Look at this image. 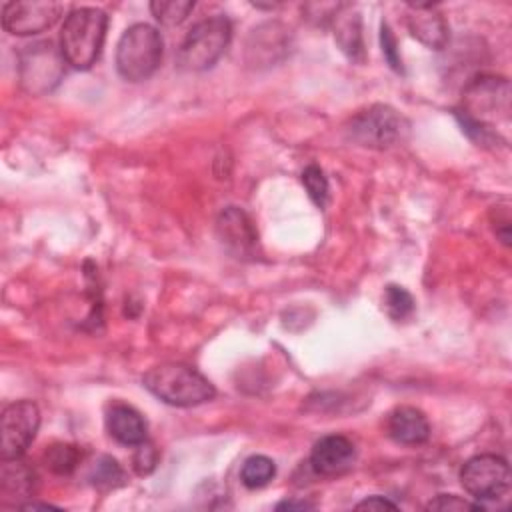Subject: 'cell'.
<instances>
[{"instance_id": "26", "label": "cell", "mask_w": 512, "mask_h": 512, "mask_svg": "<svg viewBox=\"0 0 512 512\" xmlns=\"http://www.w3.org/2000/svg\"><path fill=\"white\" fill-rule=\"evenodd\" d=\"M380 42H382V54L384 58L388 60V64L394 68V70H402V60H400V54L396 50V38L390 30V26L386 22H382V28H380Z\"/></svg>"}, {"instance_id": "15", "label": "cell", "mask_w": 512, "mask_h": 512, "mask_svg": "<svg viewBox=\"0 0 512 512\" xmlns=\"http://www.w3.org/2000/svg\"><path fill=\"white\" fill-rule=\"evenodd\" d=\"M106 430L116 442L124 446H138L140 442L146 440L148 428L146 420L136 408L122 402H114L106 412Z\"/></svg>"}, {"instance_id": "17", "label": "cell", "mask_w": 512, "mask_h": 512, "mask_svg": "<svg viewBox=\"0 0 512 512\" xmlns=\"http://www.w3.org/2000/svg\"><path fill=\"white\" fill-rule=\"evenodd\" d=\"M334 38L340 50L356 62L364 60V38H362V20L360 14L352 8L348 12L334 14Z\"/></svg>"}, {"instance_id": "11", "label": "cell", "mask_w": 512, "mask_h": 512, "mask_svg": "<svg viewBox=\"0 0 512 512\" xmlns=\"http://www.w3.org/2000/svg\"><path fill=\"white\" fill-rule=\"evenodd\" d=\"M60 58L52 42L26 46L20 54V80L30 92H46L60 80Z\"/></svg>"}, {"instance_id": "14", "label": "cell", "mask_w": 512, "mask_h": 512, "mask_svg": "<svg viewBox=\"0 0 512 512\" xmlns=\"http://www.w3.org/2000/svg\"><path fill=\"white\" fill-rule=\"evenodd\" d=\"M388 436L406 446H416L428 440L430 436V424L422 410L414 406H398L388 414L386 420Z\"/></svg>"}, {"instance_id": "4", "label": "cell", "mask_w": 512, "mask_h": 512, "mask_svg": "<svg viewBox=\"0 0 512 512\" xmlns=\"http://www.w3.org/2000/svg\"><path fill=\"white\" fill-rule=\"evenodd\" d=\"M162 36L150 24H132L116 44V70L128 82L148 80L162 62Z\"/></svg>"}, {"instance_id": "12", "label": "cell", "mask_w": 512, "mask_h": 512, "mask_svg": "<svg viewBox=\"0 0 512 512\" xmlns=\"http://www.w3.org/2000/svg\"><path fill=\"white\" fill-rule=\"evenodd\" d=\"M356 460V448L352 440L340 434H328L320 438L310 452V466L320 476H338L346 472Z\"/></svg>"}, {"instance_id": "18", "label": "cell", "mask_w": 512, "mask_h": 512, "mask_svg": "<svg viewBox=\"0 0 512 512\" xmlns=\"http://www.w3.org/2000/svg\"><path fill=\"white\" fill-rule=\"evenodd\" d=\"M276 476V464L268 456L254 454L244 460L242 470H240V480L246 488L256 490L266 486L272 478Z\"/></svg>"}, {"instance_id": "10", "label": "cell", "mask_w": 512, "mask_h": 512, "mask_svg": "<svg viewBox=\"0 0 512 512\" xmlns=\"http://www.w3.org/2000/svg\"><path fill=\"white\" fill-rule=\"evenodd\" d=\"M216 236L222 248L238 260L258 256V232L252 218L238 206H226L216 218Z\"/></svg>"}, {"instance_id": "27", "label": "cell", "mask_w": 512, "mask_h": 512, "mask_svg": "<svg viewBox=\"0 0 512 512\" xmlns=\"http://www.w3.org/2000/svg\"><path fill=\"white\" fill-rule=\"evenodd\" d=\"M354 508L356 510H396L398 504H394L392 500H388L384 496L374 494V496H368L362 502H358Z\"/></svg>"}, {"instance_id": "20", "label": "cell", "mask_w": 512, "mask_h": 512, "mask_svg": "<svg viewBox=\"0 0 512 512\" xmlns=\"http://www.w3.org/2000/svg\"><path fill=\"white\" fill-rule=\"evenodd\" d=\"M44 464L48 470H52L54 474L66 476L70 472L76 470V466L80 464V450L72 444H52L46 452H44Z\"/></svg>"}, {"instance_id": "22", "label": "cell", "mask_w": 512, "mask_h": 512, "mask_svg": "<svg viewBox=\"0 0 512 512\" xmlns=\"http://www.w3.org/2000/svg\"><path fill=\"white\" fill-rule=\"evenodd\" d=\"M414 306V298L406 288L398 284L384 288V310L392 320H406L414 312Z\"/></svg>"}, {"instance_id": "13", "label": "cell", "mask_w": 512, "mask_h": 512, "mask_svg": "<svg viewBox=\"0 0 512 512\" xmlns=\"http://www.w3.org/2000/svg\"><path fill=\"white\" fill-rule=\"evenodd\" d=\"M410 14L406 18L410 34L432 50H442L448 42V24L444 16L434 8V4L416 2L408 4Z\"/></svg>"}, {"instance_id": "16", "label": "cell", "mask_w": 512, "mask_h": 512, "mask_svg": "<svg viewBox=\"0 0 512 512\" xmlns=\"http://www.w3.org/2000/svg\"><path fill=\"white\" fill-rule=\"evenodd\" d=\"M36 472L28 466V462L20 458H2L0 472V492L2 498H14L16 506H20L22 498H32L36 494Z\"/></svg>"}, {"instance_id": "24", "label": "cell", "mask_w": 512, "mask_h": 512, "mask_svg": "<svg viewBox=\"0 0 512 512\" xmlns=\"http://www.w3.org/2000/svg\"><path fill=\"white\" fill-rule=\"evenodd\" d=\"M426 510H438V512H482L480 502H470L466 498H460L456 494H438L426 504Z\"/></svg>"}, {"instance_id": "23", "label": "cell", "mask_w": 512, "mask_h": 512, "mask_svg": "<svg viewBox=\"0 0 512 512\" xmlns=\"http://www.w3.org/2000/svg\"><path fill=\"white\" fill-rule=\"evenodd\" d=\"M302 184L308 192V196L312 198V202L320 208L326 206V200H328V180L322 172L320 166L316 164H310L302 170Z\"/></svg>"}, {"instance_id": "9", "label": "cell", "mask_w": 512, "mask_h": 512, "mask_svg": "<svg viewBox=\"0 0 512 512\" xmlns=\"http://www.w3.org/2000/svg\"><path fill=\"white\" fill-rule=\"evenodd\" d=\"M62 10V4L52 0L6 2L2 6V26L14 36L40 34L56 24Z\"/></svg>"}, {"instance_id": "8", "label": "cell", "mask_w": 512, "mask_h": 512, "mask_svg": "<svg viewBox=\"0 0 512 512\" xmlns=\"http://www.w3.org/2000/svg\"><path fill=\"white\" fill-rule=\"evenodd\" d=\"M40 428V410L32 400H16L4 406L0 416L2 458H20L34 442Z\"/></svg>"}, {"instance_id": "3", "label": "cell", "mask_w": 512, "mask_h": 512, "mask_svg": "<svg viewBox=\"0 0 512 512\" xmlns=\"http://www.w3.org/2000/svg\"><path fill=\"white\" fill-rule=\"evenodd\" d=\"M142 382L158 400L178 408L198 406L216 396V388L206 376L178 362H166L150 368Z\"/></svg>"}, {"instance_id": "5", "label": "cell", "mask_w": 512, "mask_h": 512, "mask_svg": "<svg viewBox=\"0 0 512 512\" xmlns=\"http://www.w3.org/2000/svg\"><path fill=\"white\" fill-rule=\"evenodd\" d=\"M232 38V24L226 16L216 14L196 22L184 36L178 50V64L184 70L212 68L226 52Z\"/></svg>"}, {"instance_id": "25", "label": "cell", "mask_w": 512, "mask_h": 512, "mask_svg": "<svg viewBox=\"0 0 512 512\" xmlns=\"http://www.w3.org/2000/svg\"><path fill=\"white\" fill-rule=\"evenodd\" d=\"M158 464V450L154 448V444L150 442H140L132 454V466L136 470V474L140 476H148Z\"/></svg>"}, {"instance_id": "6", "label": "cell", "mask_w": 512, "mask_h": 512, "mask_svg": "<svg viewBox=\"0 0 512 512\" xmlns=\"http://www.w3.org/2000/svg\"><path fill=\"white\" fill-rule=\"evenodd\" d=\"M408 120L386 104H374L358 112L348 124V136L366 148H390L402 142L408 134Z\"/></svg>"}, {"instance_id": "7", "label": "cell", "mask_w": 512, "mask_h": 512, "mask_svg": "<svg viewBox=\"0 0 512 512\" xmlns=\"http://www.w3.org/2000/svg\"><path fill=\"white\" fill-rule=\"evenodd\" d=\"M464 490L480 500H498L510 488V466L498 454H478L464 462L460 470Z\"/></svg>"}, {"instance_id": "28", "label": "cell", "mask_w": 512, "mask_h": 512, "mask_svg": "<svg viewBox=\"0 0 512 512\" xmlns=\"http://www.w3.org/2000/svg\"><path fill=\"white\" fill-rule=\"evenodd\" d=\"M314 504L306 500H284L276 504V510H312Z\"/></svg>"}, {"instance_id": "21", "label": "cell", "mask_w": 512, "mask_h": 512, "mask_svg": "<svg viewBox=\"0 0 512 512\" xmlns=\"http://www.w3.org/2000/svg\"><path fill=\"white\" fill-rule=\"evenodd\" d=\"M194 10L192 0H154L150 2L152 16L164 26H176Z\"/></svg>"}, {"instance_id": "2", "label": "cell", "mask_w": 512, "mask_h": 512, "mask_svg": "<svg viewBox=\"0 0 512 512\" xmlns=\"http://www.w3.org/2000/svg\"><path fill=\"white\" fill-rule=\"evenodd\" d=\"M108 28V16L94 6L74 8L60 30V54L76 70H88L96 64Z\"/></svg>"}, {"instance_id": "19", "label": "cell", "mask_w": 512, "mask_h": 512, "mask_svg": "<svg viewBox=\"0 0 512 512\" xmlns=\"http://www.w3.org/2000/svg\"><path fill=\"white\" fill-rule=\"evenodd\" d=\"M88 480L96 486V488H104V490H110V488H118L126 482V474L122 470V466L112 458V456H98L94 460V464L90 466V472H88Z\"/></svg>"}, {"instance_id": "1", "label": "cell", "mask_w": 512, "mask_h": 512, "mask_svg": "<svg viewBox=\"0 0 512 512\" xmlns=\"http://www.w3.org/2000/svg\"><path fill=\"white\" fill-rule=\"evenodd\" d=\"M464 130L480 144L496 142V124L510 118V84L500 76L474 78L462 98V106L456 112Z\"/></svg>"}]
</instances>
